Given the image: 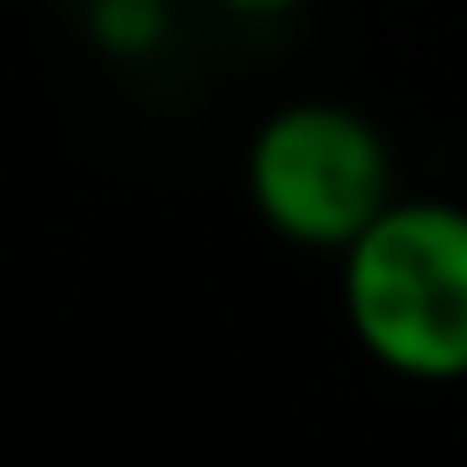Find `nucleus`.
I'll return each mask as SVG.
<instances>
[{
    "mask_svg": "<svg viewBox=\"0 0 467 467\" xmlns=\"http://www.w3.org/2000/svg\"><path fill=\"white\" fill-rule=\"evenodd\" d=\"M241 186L275 241L303 254H344L399 200V159L365 110L337 97H296L254 124Z\"/></svg>",
    "mask_w": 467,
    "mask_h": 467,
    "instance_id": "obj_2",
    "label": "nucleus"
},
{
    "mask_svg": "<svg viewBox=\"0 0 467 467\" xmlns=\"http://www.w3.org/2000/svg\"><path fill=\"white\" fill-rule=\"evenodd\" d=\"M89 42H103L110 56H145V48L165 42V0H89L83 7Z\"/></svg>",
    "mask_w": 467,
    "mask_h": 467,
    "instance_id": "obj_3",
    "label": "nucleus"
},
{
    "mask_svg": "<svg viewBox=\"0 0 467 467\" xmlns=\"http://www.w3.org/2000/svg\"><path fill=\"white\" fill-rule=\"evenodd\" d=\"M206 7H220V15H248V21H268V15H296L303 0H206Z\"/></svg>",
    "mask_w": 467,
    "mask_h": 467,
    "instance_id": "obj_4",
    "label": "nucleus"
},
{
    "mask_svg": "<svg viewBox=\"0 0 467 467\" xmlns=\"http://www.w3.org/2000/svg\"><path fill=\"white\" fill-rule=\"evenodd\" d=\"M344 323L379 371L406 385L467 379V206L399 192L337 254Z\"/></svg>",
    "mask_w": 467,
    "mask_h": 467,
    "instance_id": "obj_1",
    "label": "nucleus"
}]
</instances>
